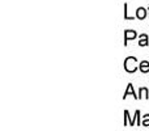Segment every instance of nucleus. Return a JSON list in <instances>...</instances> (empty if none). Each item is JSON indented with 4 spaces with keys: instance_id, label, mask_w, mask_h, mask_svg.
I'll return each mask as SVG.
<instances>
[{
    "instance_id": "obj_9",
    "label": "nucleus",
    "mask_w": 149,
    "mask_h": 131,
    "mask_svg": "<svg viewBox=\"0 0 149 131\" xmlns=\"http://www.w3.org/2000/svg\"><path fill=\"white\" fill-rule=\"evenodd\" d=\"M141 126H145V127L149 126V114H145V116H144L143 122H141Z\"/></svg>"
},
{
    "instance_id": "obj_2",
    "label": "nucleus",
    "mask_w": 149,
    "mask_h": 131,
    "mask_svg": "<svg viewBox=\"0 0 149 131\" xmlns=\"http://www.w3.org/2000/svg\"><path fill=\"white\" fill-rule=\"evenodd\" d=\"M137 37V33L134 30H126V33H124V46H127V43H128L130 39H134Z\"/></svg>"
},
{
    "instance_id": "obj_5",
    "label": "nucleus",
    "mask_w": 149,
    "mask_h": 131,
    "mask_svg": "<svg viewBox=\"0 0 149 131\" xmlns=\"http://www.w3.org/2000/svg\"><path fill=\"white\" fill-rule=\"evenodd\" d=\"M140 41H139V46L144 47V46H148L149 45V39H148V36L147 34H140Z\"/></svg>"
},
{
    "instance_id": "obj_8",
    "label": "nucleus",
    "mask_w": 149,
    "mask_h": 131,
    "mask_svg": "<svg viewBox=\"0 0 149 131\" xmlns=\"http://www.w3.org/2000/svg\"><path fill=\"white\" fill-rule=\"evenodd\" d=\"M127 7H128V5H127V3H126V4H124V18H126V20H134L136 16H135V17H132V16H128V11H127Z\"/></svg>"
},
{
    "instance_id": "obj_10",
    "label": "nucleus",
    "mask_w": 149,
    "mask_h": 131,
    "mask_svg": "<svg viewBox=\"0 0 149 131\" xmlns=\"http://www.w3.org/2000/svg\"><path fill=\"white\" fill-rule=\"evenodd\" d=\"M148 13H149V7H148Z\"/></svg>"
},
{
    "instance_id": "obj_7",
    "label": "nucleus",
    "mask_w": 149,
    "mask_h": 131,
    "mask_svg": "<svg viewBox=\"0 0 149 131\" xmlns=\"http://www.w3.org/2000/svg\"><path fill=\"white\" fill-rule=\"evenodd\" d=\"M148 89L147 88H140V90H139V100L140 98H143V97H145V98H148L149 96H148Z\"/></svg>"
},
{
    "instance_id": "obj_4",
    "label": "nucleus",
    "mask_w": 149,
    "mask_h": 131,
    "mask_svg": "<svg viewBox=\"0 0 149 131\" xmlns=\"http://www.w3.org/2000/svg\"><path fill=\"white\" fill-rule=\"evenodd\" d=\"M130 95H132L135 98H137L139 100V96H136V93L134 92V85L132 84H128V87H127V89H126V92H124V96H123V98H126L127 96H130Z\"/></svg>"
},
{
    "instance_id": "obj_6",
    "label": "nucleus",
    "mask_w": 149,
    "mask_h": 131,
    "mask_svg": "<svg viewBox=\"0 0 149 131\" xmlns=\"http://www.w3.org/2000/svg\"><path fill=\"white\" fill-rule=\"evenodd\" d=\"M139 69L143 72V74H148V72H149V62H147V60H143V62H140Z\"/></svg>"
},
{
    "instance_id": "obj_1",
    "label": "nucleus",
    "mask_w": 149,
    "mask_h": 131,
    "mask_svg": "<svg viewBox=\"0 0 149 131\" xmlns=\"http://www.w3.org/2000/svg\"><path fill=\"white\" fill-rule=\"evenodd\" d=\"M137 59L135 57H128L126 58V60H124V69H126L127 72H130V74H132V72H135L137 69Z\"/></svg>"
},
{
    "instance_id": "obj_3",
    "label": "nucleus",
    "mask_w": 149,
    "mask_h": 131,
    "mask_svg": "<svg viewBox=\"0 0 149 131\" xmlns=\"http://www.w3.org/2000/svg\"><path fill=\"white\" fill-rule=\"evenodd\" d=\"M136 17L139 18V20H144V18L147 17V9L143 8V7L137 8L136 9Z\"/></svg>"
}]
</instances>
